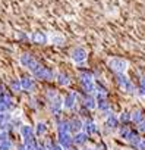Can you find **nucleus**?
I'll list each match as a JSON object with an SVG mask.
<instances>
[{
    "mask_svg": "<svg viewBox=\"0 0 145 150\" xmlns=\"http://www.w3.org/2000/svg\"><path fill=\"white\" fill-rule=\"evenodd\" d=\"M19 63L24 66V68H27V69H29V72L31 74H34L35 71H38L43 65H41V62L40 60H37L31 53H28V52H25V53H22L21 54V57H19Z\"/></svg>",
    "mask_w": 145,
    "mask_h": 150,
    "instance_id": "nucleus-1",
    "label": "nucleus"
},
{
    "mask_svg": "<svg viewBox=\"0 0 145 150\" xmlns=\"http://www.w3.org/2000/svg\"><path fill=\"white\" fill-rule=\"evenodd\" d=\"M116 83L125 93H129V94L135 93V86H133V83L129 80V77L125 72H117L116 74Z\"/></svg>",
    "mask_w": 145,
    "mask_h": 150,
    "instance_id": "nucleus-2",
    "label": "nucleus"
},
{
    "mask_svg": "<svg viewBox=\"0 0 145 150\" xmlns=\"http://www.w3.org/2000/svg\"><path fill=\"white\" fill-rule=\"evenodd\" d=\"M32 77L37 78V80H41V81H51V80H54V77H56V72H54L51 68L43 65L38 71H35V72L32 74Z\"/></svg>",
    "mask_w": 145,
    "mask_h": 150,
    "instance_id": "nucleus-3",
    "label": "nucleus"
},
{
    "mask_svg": "<svg viewBox=\"0 0 145 150\" xmlns=\"http://www.w3.org/2000/svg\"><path fill=\"white\" fill-rule=\"evenodd\" d=\"M62 109H63V99H62L60 94H57L56 97H53L51 100H48V110H50V113L54 118L60 116Z\"/></svg>",
    "mask_w": 145,
    "mask_h": 150,
    "instance_id": "nucleus-4",
    "label": "nucleus"
},
{
    "mask_svg": "<svg viewBox=\"0 0 145 150\" xmlns=\"http://www.w3.org/2000/svg\"><path fill=\"white\" fill-rule=\"evenodd\" d=\"M107 65H109V68L113 71V72H125L126 69H127V62L125 60V59H122V57H111V59H109V62H107Z\"/></svg>",
    "mask_w": 145,
    "mask_h": 150,
    "instance_id": "nucleus-5",
    "label": "nucleus"
},
{
    "mask_svg": "<svg viewBox=\"0 0 145 150\" xmlns=\"http://www.w3.org/2000/svg\"><path fill=\"white\" fill-rule=\"evenodd\" d=\"M87 56H88L87 50H85L84 47H81V46L74 47V49H72V52H70V59L74 60L75 63H78V65L84 63V62L87 60Z\"/></svg>",
    "mask_w": 145,
    "mask_h": 150,
    "instance_id": "nucleus-6",
    "label": "nucleus"
},
{
    "mask_svg": "<svg viewBox=\"0 0 145 150\" xmlns=\"http://www.w3.org/2000/svg\"><path fill=\"white\" fill-rule=\"evenodd\" d=\"M63 99V109H67V110H72V109H75L76 103H78V94L75 91H69L64 94Z\"/></svg>",
    "mask_w": 145,
    "mask_h": 150,
    "instance_id": "nucleus-7",
    "label": "nucleus"
},
{
    "mask_svg": "<svg viewBox=\"0 0 145 150\" xmlns=\"http://www.w3.org/2000/svg\"><path fill=\"white\" fill-rule=\"evenodd\" d=\"M19 83H21V88L24 90V91H29V93H32V91H35V80H34V77H31V75H22V77L19 78Z\"/></svg>",
    "mask_w": 145,
    "mask_h": 150,
    "instance_id": "nucleus-8",
    "label": "nucleus"
},
{
    "mask_svg": "<svg viewBox=\"0 0 145 150\" xmlns=\"http://www.w3.org/2000/svg\"><path fill=\"white\" fill-rule=\"evenodd\" d=\"M13 99L9 93L0 94V112H11L13 109Z\"/></svg>",
    "mask_w": 145,
    "mask_h": 150,
    "instance_id": "nucleus-9",
    "label": "nucleus"
},
{
    "mask_svg": "<svg viewBox=\"0 0 145 150\" xmlns=\"http://www.w3.org/2000/svg\"><path fill=\"white\" fill-rule=\"evenodd\" d=\"M95 100H97V108L95 109H98L103 113H110V102L107 100L106 94L95 93Z\"/></svg>",
    "mask_w": 145,
    "mask_h": 150,
    "instance_id": "nucleus-10",
    "label": "nucleus"
},
{
    "mask_svg": "<svg viewBox=\"0 0 145 150\" xmlns=\"http://www.w3.org/2000/svg\"><path fill=\"white\" fill-rule=\"evenodd\" d=\"M57 143L64 150H67L69 147L74 146V137H72L70 132H57Z\"/></svg>",
    "mask_w": 145,
    "mask_h": 150,
    "instance_id": "nucleus-11",
    "label": "nucleus"
},
{
    "mask_svg": "<svg viewBox=\"0 0 145 150\" xmlns=\"http://www.w3.org/2000/svg\"><path fill=\"white\" fill-rule=\"evenodd\" d=\"M81 102H82L81 105L85 106L88 110H92V109L97 108V100H95V96L94 94H87V93L81 94Z\"/></svg>",
    "mask_w": 145,
    "mask_h": 150,
    "instance_id": "nucleus-12",
    "label": "nucleus"
},
{
    "mask_svg": "<svg viewBox=\"0 0 145 150\" xmlns=\"http://www.w3.org/2000/svg\"><path fill=\"white\" fill-rule=\"evenodd\" d=\"M82 128H84V132H85L87 135L98 134V127H97V124H95L91 118H87V119L82 122Z\"/></svg>",
    "mask_w": 145,
    "mask_h": 150,
    "instance_id": "nucleus-13",
    "label": "nucleus"
},
{
    "mask_svg": "<svg viewBox=\"0 0 145 150\" xmlns=\"http://www.w3.org/2000/svg\"><path fill=\"white\" fill-rule=\"evenodd\" d=\"M82 131V119L78 116H74L69 119V132L70 134H76Z\"/></svg>",
    "mask_w": 145,
    "mask_h": 150,
    "instance_id": "nucleus-14",
    "label": "nucleus"
},
{
    "mask_svg": "<svg viewBox=\"0 0 145 150\" xmlns=\"http://www.w3.org/2000/svg\"><path fill=\"white\" fill-rule=\"evenodd\" d=\"M56 81H57V84L60 86V87H67L69 84H70V75L67 74V72H64V71H59V72H56Z\"/></svg>",
    "mask_w": 145,
    "mask_h": 150,
    "instance_id": "nucleus-15",
    "label": "nucleus"
},
{
    "mask_svg": "<svg viewBox=\"0 0 145 150\" xmlns=\"http://www.w3.org/2000/svg\"><path fill=\"white\" fill-rule=\"evenodd\" d=\"M19 132H21V137L24 138V141H27V140H31V138H34L35 137V132H34V128L31 127V125H21L19 127Z\"/></svg>",
    "mask_w": 145,
    "mask_h": 150,
    "instance_id": "nucleus-16",
    "label": "nucleus"
},
{
    "mask_svg": "<svg viewBox=\"0 0 145 150\" xmlns=\"http://www.w3.org/2000/svg\"><path fill=\"white\" fill-rule=\"evenodd\" d=\"M72 137H74V146H76V147L85 146V144L88 143V138H90V135H87L84 131H79V132L74 134Z\"/></svg>",
    "mask_w": 145,
    "mask_h": 150,
    "instance_id": "nucleus-17",
    "label": "nucleus"
},
{
    "mask_svg": "<svg viewBox=\"0 0 145 150\" xmlns=\"http://www.w3.org/2000/svg\"><path fill=\"white\" fill-rule=\"evenodd\" d=\"M29 40H31L32 43H35V44H46V43L48 41V37H47V34H44V33H41V31H35V33L31 34Z\"/></svg>",
    "mask_w": 145,
    "mask_h": 150,
    "instance_id": "nucleus-18",
    "label": "nucleus"
},
{
    "mask_svg": "<svg viewBox=\"0 0 145 150\" xmlns=\"http://www.w3.org/2000/svg\"><path fill=\"white\" fill-rule=\"evenodd\" d=\"M119 118L116 116V115H113V113H107V118H106V121H104V125L107 127V129H116L117 127H119Z\"/></svg>",
    "mask_w": 145,
    "mask_h": 150,
    "instance_id": "nucleus-19",
    "label": "nucleus"
},
{
    "mask_svg": "<svg viewBox=\"0 0 145 150\" xmlns=\"http://www.w3.org/2000/svg\"><path fill=\"white\" fill-rule=\"evenodd\" d=\"M78 78H79V83H87V81H94V75H92L91 71L79 69L78 71Z\"/></svg>",
    "mask_w": 145,
    "mask_h": 150,
    "instance_id": "nucleus-20",
    "label": "nucleus"
},
{
    "mask_svg": "<svg viewBox=\"0 0 145 150\" xmlns=\"http://www.w3.org/2000/svg\"><path fill=\"white\" fill-rule=\"evenodd\" d=\"M56 128L57 132H69V119H63L59 116V119L56 118Z\"/></svg>",
    "mask_w": 145,
    "mask_h": 150,
    "instance_id": "nucleus-21",
    "label": "nucleus"
},
{
    "mask_svg": "<svg viewBox=\"0 0 145 150\" xmlns=\"http://www.w3.org/2000/svg\"><path fill=\"white\" fill-rule=\"evenodd\" d=\"M47 131H48V127H47V124H46L44 121H38V122H35V129H34V132H35L37 137H43V135H46Z\"/></svg>",
    "mask_w": 145,
    "mask_h": 150,
    "instance_id": "nucleus-22",
    "label": "nucleus"
},
{
    "mask_svg": "<svg viewBox=\"0 0 145 150\" xmlns=\"http://www.w3.org/2000/svg\"><path fill=\"white\" fill-rule=\"evenodd\" d=\"M24 146H25V150H40V143L35 137L31 138V140L24 141Z\"/></svg>",
    "mask_w": 145,
    "mask_h": 150,
    "instance_id": "nucleus-23",
    "label": "nucleus"
},
{
    "mask_svg": "<svg viewBox=\"0 0 145 150\" xmlns=\"http://www.w3.org/2000/svg\"><path fill=\"white\" fill-rule=\"evenodd\" d=\"M144 118H145V116H144V112H142L141 109H135L133 112H130V121H132V122H135L136 125H138Z\"/></svg>",
    "mask_w": 145,
    "mask_h": 150,
    "instance_id": "nucleus-24",
    "label": "nucleus"
},
{
    "mask_svg": "<svg viewBox=\"0 0 145 150\" xmlns=\"http://www.w3.org/2000/svg\"><path fill=\"white\" fill-rule=\"evenodd\" d=\"M119 122L123 124V125H127V124L130 122V112H127V110L122 112L120 116H119Z\"/></svg>",
    "mask_w": 145,
    "mask_h": 150,
    "instance_id": "nucleus-25",
    "label": "nucleus"
},
{
    "mask_svg": "<svg viewBox=\"0 0 145 150\" xmlns=\"http://www.w3.org/2000/svg\"><path fill=\"white\" fill-rule=\"evenodd\" d=\"M130 132H132V129H130L127 125H123V127L119 129V135H120L123 140H127V138H129V135H130Z\"/></svg>",
    "mask_w": 145,
    "mask_h": 150,
    "instance_id": "nucleus-26",
    "label": "nucleus"
},
{
    "mask_svg": "<svg viewBox=\"0 0 145 150\" xmlns=\"http://www.w3.org/2000/svg\"><path fill=\"white\" fill-rule=\"evenodd\" d=\"M13 147V143L12 140H5V141H0V150H12Z\"/></svg>",
    "mask_w": 145,
    "mask_h": 150,
    "instance_id": "nucleus-27",
    "label": "nucleus"
},
{
    "mask_svg": "<svg viewBox=\"0 0 145 150\" xmlns=\"http://www.w3.org/2000/svg\"><path fill=\"white\" fill-rule=\"evenodd\" d=\"M11 90L13 91V93H19L22 88H21V83H19V80H12L11 81Z\"/></svg>",
    "mask_w": 145,
    "mask_h": 150,
    "instance_id": "nucleus-28",
    "label": "nucleus"
},
{
    "mask_svg": "<svg viewBox=\"0 0 145 150\" xmlns=\"http://www.w3.org/2000/svg\"><path fill=\"white\" fill-rule=\"evenodd\" d=\"M9 119H11L9 112H0V129H2L3 124H5V122H8Z\"/></svg>",
    "mask_w": 145,
    "mask_h": 150,
    "instance_id": "nucleus-29",
    "label": "nucleus"
},
{
    "mask_svg": "<svg viewBox=\"0 0 145 150\" xmlns=\"http://www.w3.org/2000/svg\"><path fill=\"white\" fill-rule=\"evenodd\" d=\"M59 93L56 91V90H53V88H48V90H46V97H47V102L48 100H51L53 97H56Z\"/></svg>",
    "mask_w": 145,
    "mask_h": 150,
    "instance_id": "nucleus-30",
    "label": "nucleus"
},
{
    "mask_svg": "<svg viewBox=\"0 0 145 150\" xmlns=\"http://www.w3.org/2000/svg\"><path fill=\"white\" fill-rule=\"evenodd\" d=\"M79 115H81L82 118H85V119H87V118H90V110H88L85 106H82V105H81V108H79Z\"/></svg>",
    "mask_w": 145,
    "mask_h": 150,
    "instance_id": "nucleus-31",
    "label": "nucleus"
},
{
    "mask_svg": "<svg viewBox=\"0 0 145 150\" xmlns=\"http://www.w3.org/2000/svg\"><path fill=\"white\" fill-rule=\"evenodd\" d=\"M51 41H53L54 44H59V43H63V41H64V38H63L62 35H57V34H54V35H53V38H51Z\"/></svg>",
    "mask_w": 145,
    "mask_h": 150,
    "instance_id": "nucleus-32",
    "label": "nucleus"
},
{
    "mask_svg": "<svg viewBox=\"0 0 145 150\" xmlns=\"http://www.w3.org/2000/svg\"><path fill=\"white\" fill-rule=\"evenodd\" d=\"M133 149H135V150H145V140H144V138H141V140H139V143H138Z\"/></svg>",
    "mask_w": 145,
    "mask_h": 150,
    "instance_id": "nucleus-33",
    "label": "nucleus"
},
{
    "mask_svg": "<svg viewBox=\"0 0 145 150\" xmlns=\"http://www.w3.org/2000/svg\"><path fill=\"white\" fill-rule=\"evenodd\" d=\"M5 140H9V132L2 129L0 131V141H5Z\"/></svg>",
    "mask_w": 145,
    "mask_h": 150,
    "instance_id": "nucleus-34",
    "label": "nucleus"
},
{
    "mask_svg": "<svg viewBox=\"0 0 145 150\" xmlns=\"http://www.w3.org/2000/svg\"><path fill=\"white\" fill-rule=\"evenodd\" d=\"M138 131H139V132H145V118L138 124Z\"/></svg>",
    "mask_w": 145,
    "mask_h": 150,
    "instance_id": "nucleus-35",
    "label": "nucleus"
},
{
    "mask_svg": "<svg viewBox=\"0 0 145 150\" xmlns=\"http://www.w3.org/2000/svg\"><path fill=\"white\" fill-rule=\"evenodd\" d=\"M18 38H19V40H24V41H29V37H28L25 33H19V34H18Z\"/></svg>",
    "mask_w": 145,
    "mask_h": 150,
    "instance_id": "nucleus-36",
    "label": "nucleus"
},
{
    "mask_svg": "<svg viewBox=\"0 0 145 150\" xmlns=\"http://www.w3.org/2000/svg\"><path fill=\"white\" fill-rule=\"evenodd\" d=\"M29 106H31L32 109H38V100H37V99L29 100Z\"/></svg>",
    "mask_w": 145,
    "mask_h": 150,
    "instance_id": "nucleus-37",
    "label": "nucleus"
},
{
    "mask_svg": "<svg viewBox=\"0 0 145 150\" xmlns=\"http://www.w3.org/2000/svg\"><path fill=\"white\" fill-rule=\"evenodd\" d=\"M138 93H139L141 96H144V97H145V86H139V88H138Z\"/></svg>",
    "mask_w": 145,
    "mask_h": 150,
    "instance_id": "nucleus-38",
    "label": "nucleus"
},
{
    "mask_svg": "<svg viewBox=\"0 0 145 150\" xmlns=\"http://www.w3.org/2000/svg\"><path fill=\"white\" fill-rule=\"evenodd\" d=\"M97 150H107V147L104 146V143H100L98 147H97Z\"/></svg>",
    "mask_w": 145,
    "mask_h": 150,
    "instance_id": "nucleus-39",
    "label": "nucleus"
},
{
    "mask_svg": "<svg viewBox=\"0 0 145 150\" xmlns=\"http://www.w3.org/2000/svg\"><path fill=\"white\" fill-rule=\"evenodd\" d=\"M16 150H25V146H24V143L18 144V146H16Z\"/></svg>",
    "mask_w": 145,
    "mask_h": 150,
    "instance_id": "nucleus-40",
    "label": "nucleus"
},
{
    "mask_svg": "<svg viewBox=\"0 0 145 150\" xmlns=\"http://www.w3.org/2000/svg\"><path fill=\"white\" fill-rule=\"evenodd\" d=\"M139 86H145V77H142V78H141V81H139Z\"/></svg>",
    "mask_w": 145,
    "mask_h": 150,
    "instance_id": "nucleus-41",
    "label": "nucleus"
},
{
    "mask_svg": "<svg viewBox=\"0 0 145 150\" xmlns=\"http://www.w3.org/2000/svg\"><path fill=\"white\" fill-rule=\"evenodd\" d=\"M67 150H79V149H78V147H76V146H72V147H69V149H67Z\"/></svg>",
    "mask_w": 145,
    "mask_h": 150,
    "instance_id": "nucleus-42",
    "label": "nucleus"
},
{
    "mask_svg": "<svg viewBox=\"0 0 145 150\" xmlns=\"http://www.w3.org/2000/svg\"><path fill=\"white\" fill-rule=\"evenodd\" d=\"M84 150H97V149H90V147H88V149H84Z\"/></svg>",
    "mask_w": 145,
    "mask_h": 150,
    "instance_id": "nucleus-43",
    "label": "nucleus"
}]
</instances>
